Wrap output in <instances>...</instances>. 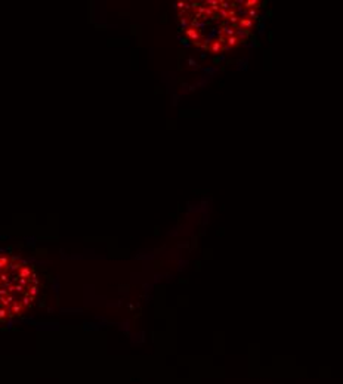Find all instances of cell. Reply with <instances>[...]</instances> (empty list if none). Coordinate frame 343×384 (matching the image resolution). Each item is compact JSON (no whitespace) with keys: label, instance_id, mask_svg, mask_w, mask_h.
<instances>
[{"label":"cell","instance_id":"cell-1","mask_svg":"<svg viewBox=\"0 0 343 384\" xmlns=\"http://www.w3.org/2000/svg\"><path fill=\"white\" fill-rule=\"evenodd\" d=\"M37 294L34 275L15 257L0 256V321L19 315Z\"/></svg>","mask_w":343,"mask_h":384}]
</instances>
